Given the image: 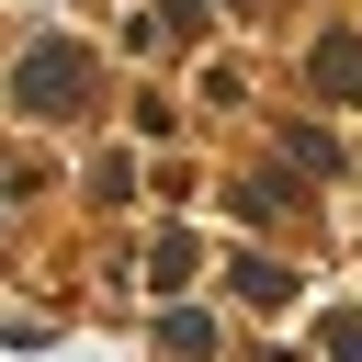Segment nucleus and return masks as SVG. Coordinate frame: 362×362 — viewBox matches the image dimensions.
Returning a JSON list of instances; mask_svg holds the SVG:
<instances>
[{
    "label": "nucleus",
    "instance_id": "f257e3e1",
    "mask_svg": "<svg viewBox=\"0 0 362 362\" xmlns=\"http://www.w3.org/2000/svg\"><path fill=\"white\" fill-rule=\"evenodd\" d=\"M23 102H34V113H79V102H90V57H79V45H34V57H23Z\"/></svg>",
    "mask_w": 362,
    "mask_h": 362
},
{
    "label": "nucleus",
    "instance_id": "f03ea898",
    "mask_svg": "<svg viewBox=\"0 0 362 362\" xmlns=\"http://www.w3.org/2000/svg\"><path fill=\"white\" fill-rule=\"evenodd\" d=\"M317 79H328V102H362V34H328L317 45Z\"/></svg>",
    "mask_w": 362,
    "mask_h": 362
},
{
    "label": "nucleus",
    "instance_id": "7ed1b4c3",
    "mask_svg": "<svg viewBox=\"0 0 362 362\" xmlns=\"http://www.w3.org/2000/svg\"><path fill=\"white\" fill-rule=\"evenodd\" d=\"M328 362H362V317H328Z\"/></svg>",
    "mask_w": 362,
    "mask_h": 362
}]
</instances>
